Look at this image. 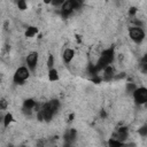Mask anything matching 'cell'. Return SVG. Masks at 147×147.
Listing matches in <instances>:
<instances>
[{"mask_svg": "<svg viewBox=\"0 0 147 147\" xmlns=\"http://www.w3.org/2000/svg\"><path fill=\"white\" fill-rule=\"evenodd\" d=\"M29 70L30 69L28 67H20V68H17L15 74H14V76H13V80L16 84L24 83L29 78V76H30V71Z\"/></svg>", "mask_w": 147, "mask_h": 147, "instance_id": "6da1fadb", "label": "cell"}, {"mask_svg": "<svg viewBox=\"0 0 147 147\" xmlns=\"http://www.w3.org/2000/svg\"><path fill=\"white\" fill-rule=\"evenodd\" d=\"M80 2H78L77 0H68V1H64L63 5L61 6V13L63 16H68L70 15L75 9H78L80 7Z\"/></svg>", "mask_w": 147, "mask_h": 147, "instance_id": "7a4b0ae2", "label": "cell"}, {"mask_svg": "<svg viewBox=\"0 0 147 147\" xmlns=\"http://www.w3.org/2000/svg\"><path fill=\"white\" fill-rule=\"evenodd\" d=\"M133 99L138 105H147V88L137 87L133 91Z\"/></svg>", "mask_w": 147, "mask_h": 147, "instance_id": "3957f363", "label": "cell"}, {"mask_svg": "<svg viewBox=\"0 0 147 147\" xmlns=\"http://www.w3.org/2000/svg\"><path fill=\"white\" fill-rule=\"evenodd\" d=\"M129 36H130L131 40L139 44L145 39V31L140 26H132L129 30Z\"/></svg>", "mask_w": 147, "mask_h": 147, "instance_id": "277c9868", "label": "cell"}, {"mask_svg": "<svg viewBox=\"0 0 147 147\" xmlns=\"http://www.w3.org/2000/svg\"><path fill=\"white\" fill-rule=\"evenodd\" d=\"M25 62H26L28 68L30 70H34L36 67H37V63H38V53L37 52H30L26 55Z\"/></svg>", "mask_w": 147, "mask_h": 147, "instance_id": "5b68a950", "label": "cell"}, {"mask_svg": "<svg viewBox=\"0 0 147 147\" xmlns=\"http://www.w3.org/2000/svg\"><path fill=\"white\" fill-rule=\"evenodd\" d=\"M75 55H76L75 51L71 49V48H65L63 51V53H62V57H63V61L65 63H70L75 59Z\"/></svg>", "mask_w": 147, "mask_h": 147, "instance_id": "8992f818", "label": "cell"}, {"mask_svg": "<svg viewBox=\"0 0 147 147\" xmlns=\"http://www.w3.org/2000/svg\"><path fill=\"white\" fill-rule=\"evenodd\" d=\"M75 137H76V131L72 129V130H70V131H68L67 133H65V136H64V140H65V144H71L74 140H75Z\"/></svg>", "mask_w": 147, "mask_h": 147, "instance_id": "52a82bcc", "label": "cell"}, {"mask_svg": "<svg viewBox=\"0 0 147 147\" xmlns=\"http://www.w3.org/2000/svg\"><path fill=\"white\" fill-rule=\"evenodd\" d=\"M113 76H114V68L109 65V67H107V68L103 70V78L107 79V80H109Z\"/></svg>", "mask_w": 147, "mask_h": 147, "instance_id": "ba28073f", "label": "cell"}, {"mask_svg": "<svg viewBox=\"0 0 147 147\" xmlns=\"http://www.w3.org/2000/svg\"><path fill=\"white\" fill-rule=\"evenodd\" d=\"M48 79L51 82L59 80V72H57L56 69H49V71H48Z\"/></svg>", "mask_w": 147, "mask_h": 147, "instance_id": "9c48e42d", "label": "cell"}, {"mask_svg": "<svg viewBox=\"0 0 147 147\" xmlns=\"http://www.w3.org/2000/svg\"><path fill=\"white\" fill-rule=\"evenodd\" d=\"M37 32H38V29H37L36 26H29V28L26 29V31H25V36H26L28 38H31V37H33Z\"/></svg>", "mask_w": 147, "mask_h": 147, "instance_id": "30bf717a", "label": "cell"}, {"mask_svg": "<svg viewBox=\"0 0 147 147\" xmlns=\"http://www.w3.org/2000/svg\"><path fill=\"white\" fill-rule=\"evenodd\" d=\"M23 106H24L25 109H32L33 107H36V101H33L32 99H26L24 101Z\"/></svg>", "mask_w": 147, "mask_h": 147, "instance_id": "8fae6325", "label": "cell"}, {"mask_svg": "<svg viewBox=\"0 0 147 147\" xmlns=\"http://www.w3.org/2000/svg\"><path fill=\"white\" fill-rule=\"evenodd\" d=\"M11 121H13V115L9 114V113L6 114V116H5V118H3V125H5V126H8Z\"/></svg>", "mask_w": 147, "mask_h": 147, "instance_id": "7c38bea8", "label": "cell"}, {"mask_svg": "<svg viewBox=\"0 0 147 147\" xmlns=\"http://www.w3.org/2000/svg\"><path fill=\"white\" fill-rule=\"evenodd\" d=\"M138 132H139V134L141 137H146L147 136V125H144L140 129H138Z\"/></svg>", "mask_w": 147, "mask_h": 147, "instance_id": "4fadbf2b", "label": "cell"}, {"mask_svg": "<svg viewBox=\"0 0 147 147\" xmlns=\"http://www.w3.org/2000/svg\"><path fill=\"white\" fill-rule=\"evenodd\" d=\"M46 64H47L48 68L53 69V68H52L53 64H54V56H53V55H49V56H48V59H47V61H46Z\"/></svg>", "mask_w": 147, "mask_h": 147, "instance_id": "5bb4252c", "label": "cell"}, {"mask_svg": "<svg viewBox=\"0 0 147 147\" xmlns=\"http://www.w3.org/2000/svg\"><path fill=\"white\" fill-rule=\"evenodd\" d=\"M17 7H18V9H21V10H24V9H26V3H25V1H18L17 2Z\"/></svg>", "mask_w": 147, "mask_h": 147, "instance_id": "9a60e30c", "label": "cell"}, {"mask_svg": "<svg viewBox=\"0 0 147 147\" xmlns=\"http://www.w3.org/2000/svg\"><path fill=\"white\" fill-rule=\"evenodd\" d=\"M6 107H7V101H6L5 99H1V109L5 110Z\"/></svg>", "mask_w": 147, "mask_h": 147, "instance_id": "2e32d148", "label": "cell"}, {"mask_svg": "<svg viewBox=\"0 0 147 147\" xmlns=\"http://www.w3.org/2000/svg\"><path fill=\"white\" fill-rule=\"evenodd\" d=\"M141 70H142V72H145V74H147V62H145V63H142V67H141Z\"/></svg>", "mask_w": 147, "mask_h": 147, "instance_id": "e0dca14e", "label": "cell"}]
</instances>
